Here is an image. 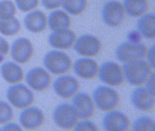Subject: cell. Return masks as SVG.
Returning <instances> with one entry per match:
<instances>
[{
    "instance_id": "6da1fadb",
    "label": "cell",
    "mask_w": 155,
    "mask_h": 131,
    "mask_svg": "<svg viewBox=\"0 0 155 131\" xmlns=\"http://www.w3.org/2000/svg\"><path fill=\"white\" fill-rule=\"evenodd\" d=\"M123 69L129 83L135 86L145 83L151 72L150 64L143 60L125 63Z\"/></svg>"
},
{
    "instance_id": "7a4b0ae2",
    "label": "cell",
    "mask_w": 155,
    "mask_h": 131,
    "mask_svg": "<svg viewBox=\"0 0 155 131\" xmlns=\"http://www.w3.org/2000/svg\"><path fill=\"white\" fill-rule=\"evenodd\" d=\"M44 64L50 72L55 74H61L70 70L72 61L65 53L54 50L48 52L45 55Z\"/></svg>"
},
{
    "instance_id": "3957f363",
    "label": "cell",
    "mask_w": 155,
    "mask_h": 131,
    "mask_svg": "<svg viewBox=\"0 0 155 131\" xmlns=\"http://www.w3.org/2000/svg\"><path fill=\"white\" fill-rule=\"evenodd\" d=\"M93 97L97 107L104 111H109L115 109L120 102L119 95L114 90L101 86L94 90Z\"/></svg>"
},
{
    "instance_id": "277c9868",
    "label": "cell",
    "mask_w": 155,
    "mask_h": 131,
    "mask_svg": "<svg viewBox=\"0 0 155 131\" xmlns=\"http://www.w3.org/2000/svg\"><path fill=\"white\" fill-rule=\"evenodd\" d=\"M147 52L145 45L129 41L123 43L117 48L116 55L120 61L127 63L143 60L146 57Z\"/></svg>"
},
{
    "instance_id": "5b68a950",
    "label": "cell",
    "mask_w": 155,
    "mask_h": 131,
    "mask_svg": "<svg viewBox=\"0 0 155 131\" xmlns=\"http://www.w3.org/2000/svg\"><path fill=\"white\" fill-rule=\"evenodd\" d=\"M7 97L14 106L19 109L30 107L34 100L32 93L22 84L14 85L9 87Z\"/></svg>"
},
{
    "instance_id": "8992f818",
    "label": "cell",
    "mask_w": 155,
    "mask_h": 131,
    "mask_svg": "<svg viewBox=\"0 0 155 131\" xmlns=\"http://www.w3.org/2000/svg\"><path fill=\"white\" fill-rule=\"evenodd\" d=\"M102 16L104 22L108 26L113 27L119 26L125 19V10L120 2L110 1L103 7Z\"/></svg>"
},
{
    "instance_id": "52a82bcc",
    "label": "cell",
    "mask_w": 155,
    "mask_h": 131,
    "mask_svg": "<svg viewBox=\"0 0 155 131\" xmlns=\"http://www.w3.org/2000/svg\"><path fill=\"white\" fill-rule=\"evenodd\" d=\"M53 116L55 123L64 130H70L74 127L78 118L73 106L64 103L57 106L54 111Z\"/></svg>"
},
{
    "instance_id": "ba28073f",
    "label": "cell",
    "mask_w": 155,
    "mask_h": 131,
    "mask_svg": "<svg viewBox=\"0 0 155 131\" xmlns=\"http://www.w3.org/2000/svg\"><path fill=\"white\" fill-rule=\"evenodd\" d=\"M98 71L100 79L104 83L114 86H119L124 83V72L120 66L114 62H105Z\"/></svg>"
},
{
    "instance_id": "9c48e42d",
    "label": "cell",
    "mask_w": 155,
    "mask_h": 131,
    "mask_svg": "<svg viewBox=\"0 0 155 131\" xmlns=\"http://www.w3.org/2000/svg\"><path fill=\"white\" fill-rule=\"evenodd\" d=\"M102 48V43L98 39L89 34L79 37L74 45V50L78 54L88 57L97 56Z\"/></svg>"
},
{
    "instance_id": "30bf717a",
    "label": "cell",
    "mask_w": 155,
    "mask_h": 131,
    "mask_svg": "<svg viewBox=\"0 0 155 131\" xmlns=\"http://www.w3.org/2000/svg\"><path fill=\"white\" fill-rule=\"evenodd\" d=\"M34 53L33 45L26 38H19L14 41L11 49V55L16 62L24 64L30 61Z\"/></svg>"
},
{
    "instance_id": "8fae6325",
    "label": "cell",
    "mask_w": 155,
    "mask_h": 131,
    "mask_svg": "<svg viewBox=\"0 0 155 131\" xmlns=\"http://www.w3.org/2000/svg\"><path fill=\"white\" fill-rule=\"evenodd\" d=\"M131 100L136 108L142 111H150L154 107L155 93L147 87H140L133 91Z\"/></svg>"
},
{
    "instance_id": "7c38bea8",
    "label": "cell",
    "mask_w": 155,
    "mask_h": 131,
    "mask_svg": "<svg viewBox=\"0 0 155 131\" xmlns=\"http://www.w3.org/2000/svg\"><path fill=\"white\" fill-rule=\"evenodd\" d=\"M53 86L57 95L62 98L68 99L78 92L79 89V84L74 77L64 75L56 79Z\"/></svg>"
},
{
    "instance_id": "4fadbf2b",
    "label": "cell",
    "mask_w": 155,
    "mask_h": 131,
    "mask_svg": "<svg viewBox=\"0 0 155 131\" xmlns=\"http://www.w3.org/2000/svg\"><path fill=\"white\" fill-rule=\"evenodd\" d=\"M26 82L34 90L42 91L47 89L51 84L50 75L40 67L32 69L26 75Z\"/></svg>"
},
{
    "instance_id": "5bb4252c",
    "label": "cell",
    "mask_w": 155,
    "mask_h": 131,
    "mask_svg": "<svg viewBox=\"0 0 155 131\" xmlns=\"http://www.w3.org/2000/svg\"><path fill=\"white\" fill-rule=\"evenodd\" d=\"M72 103V106L80 119H89L94 115V105L91 98L86 93L77 94L74 98Z\"/></svg>"
},
{
    "instance_id": "9a60e30c",
    "label": "cell",
    "mask_w": 155,
    "mask_h": 131,
    "mask_svg": "<svg viewBox=\"0 0 155 131\" xmlns=\"http://www.w3.org/2000/svg\"><path fill=\"white\" fill-rule=\"evenodd\" d=\"M77 36L74 33L68 29L54 31L49 35L48 41L51 46L58 49L71 48L75 43Z\"/></svg>"
},
{
    "instance_id": "2e32d148",
    "label": "cell",
    "mask_w": 155,
    "mask_h": 131,
    "mask_svg": "<svg viewBox=\"0 0 155 131\" xmlns=\"http://www.w3.org/2000/svg\"><path fill=\"white\" fill-rule=\"evenodd\" d=\"M103 125L106 131H127L130 126V122L122 112L113 111L109 112L104 116Z\"/></svg>"
},
{
    "instance_id": "e0dca14e",
    "label": "cell",
    "mask_w": 155,
    "mask_h": 131,
    "mask_svg": "<svg viewBox=\"0 0 155 131\" xmlns=\"http://www.w3.org/2000/svg\"><path fill=\"white\" fill-rule=\"evenodd\" d=\"M45 121L42 112L37 107H32L21 112L20 121L25 129L36 130L40 128Z\"/></svg>"
},
{
    "instance_id": "ac0fdd59",
    "label": "cell",
    "mask_w": 155,
    "mask_h": 131,
    "mask_svg": "<svg viewBox=\"0 0 155 131\" xmlns=\"http://www.w3.org/2000/svg\"><path fill=\"white\" fill-rule=\"evenodd\" d=\"M24 23L26 29L31 32L39 33L46 29L47 19L42 11L36 10L26 16Z\"/></svg>"
},
{
    "instance_id": "d6986e66",
    "label": "cell",
    "mask_w": 155,
    "mask_h": 131,
    "mask_svg": "<svg viewBox=\"0 0 155 131\" xmlns=\"http://www.w3.org/2000/svg\"><path fill=\"white\" fill-rule=\"evenodd\" d=\"M74 69L77 75L86 79L94 78L98 72L99 67L95 61L89 58L77 60L74 65Z\"/></svg>"
},
{
    "instance_id": "ffe728a7",
    "label": "cell",
    "mask_w": 155,
    "mask_h": 131,
    "mask_svg": "<svg viewBox=\"0 0 155 131\" xmlns=\"http://www.w3.org/2000/svg\"><path fill=\"white\" fill-rule=\"evenodd\" d=\"M1 71L4 79L9 84H17L23 79V71L19 65L12 62H7L3 64Z\"/></svg>"
},
{
    "instance_id": "44dd1931",
    "label": "cell",
    "mask_w": 155,
    "mask_h": 131,
    "mask_svg": "<svg viewBox=\"0 0 155 131\" xmlns=\"http://www.w3.org/2000/svg\"><path fill=\"white\" fill-rule=\"evenodd\" d=\"M48 22L49 28L53 31L68 29L71 24L70 17L61 10H57L50 13Z\"/></svg>"
},
{
    "instance_id": "7402d4cb",
    "label": "cell",
    "mask_w": 155,
    "mask_h": 131,
    "mask_svg": "<svg viewBox=\"0 0 155 131\" xmlns=\"http://www.w3.org/2000/svg\"><path fill=\"white\" fill-rule=\"evenodd\" d=\"M124 7L129 16L134 17L141 16L148 11V0H124Z\"/></svg>"
},
{
    "instance_id": "603a6c76",
    "label": "cell",
    "mask_w": 155,
    "mask_h": 131,
    "mask_svg": "<svg viewBox=\"0 0 155 131\" xmlns=\"http://www.w3.org/2000/svg\"><path fill=\"white\" fill-rule=\"evenodd\" d=\"M155 15L152 13L144 15L138 21V30L146 38H155Z\"/></svg>"
},
{
    "instance_id": "cb8c5ba5",
    "label": "cell",
    "mask_w": 155,
    "mask_h": 131,
    "mask_svg": "<svg viewBox=\"0 0 155 131\" xmlns=\"http://www.w3.org/2000/svg\"><path fill=\"white\" fill-rule=\"evenodd\" d=\"M21 29L19 21L13 17L11 19H0V33L3 35L11 36L16 35Z\"/></svg>"
},
{
    "instance_id": "d4e9b609",
    "label": "cell",
    "mask_w": 155,
    "mask_h": 131,
    "mask_svg": "<svg viewBox=\"0 0 155 131\" xmlns=\"http://www.w3.org/2000/svg\"><path fill=\"white\" fill-rule=\"evenodd\" d=\"M64 9L74 16L81 15L86 10L88 0H63Z\"/></svg>"
},
{
    "instance_id": "484cf974",
    "label": "cell",
    "mask_w": 155,
    "mask_h": 131,
    "mask_svg": "<svg viewBox=\"0 0 155 131\" xmlns=\"http://www.w3.org/2000/svg\"><path fill=\"white\" fill-rule=\"evenodd\" d=\"M133 130L136 131H155V122L149 117H140L133 122Z\"/></svg>"
},
{
    "instance_id": "4316f807",
    "label": "cell",
    "mask_w": 155,
    "mask_h": 131,
    "mask_svg": "<svg viewBox=\"0 0 155 131\" xmlns=\"http://www.w3.org/2000/svg\"><path fill=\"white\" fill-rule=\"evenodd\" d=\"M16 12V7L10 0H3L0 2V19H8L14 17Z\"/></svg>"
},
{
    "instance_id": "83f0119b",
    "label": "cell",
    "mask_w": 155,
    "mask_h": 131,
    "mask_svg": "<svg viewBox=\"0 0 155 131\" xmlns=\"http://www.w3.org/2000/svg\"><path fill=\"white\" fill-rule=\"evenodd\" d=\"M13 118V111L8 104L5 102H0V125L10 122Z\"/></svg>"
},
{
    "instance_id": "f1b7e54d",
    "label": "cell",
    "mask_w": 155,
    "mask_h": 131,
    "mask_svg": "<svg viewBox=\"0 0 155 131\" xmlns=\"http://www.w3.org/2000/svg\"><path fill=\"white\" fill-rule=\"evenodd\" d=\"M18 7L23 12H28L36 8L39 0H15Z\"/></svg>"
},
{
    "instance_id": "f546056e",
    "label": "cell",
    "mask_w": 155,
    "mask_h": 131,
    "mask_svg": "<svg viewBox=\"0 0 155 131\" xmlns=\"http://www.w3.org/2000/svg\"><path fill=\"white\" fill-rule=\"evenodd\" d=\"M98 128L94 123L89 121L81 122L75 126L74 131H97Z\"/></svg>"
},
{
    "instance_id": "4dcf8cb0",
    "label": "cell",
    "mask_w": 155,
    "mask_h": 131,
    "mask_svg": "<svg viewBox=\"0 0 155 131\" xmlns=\"http://www.w3.org/2000/svg\"><path fill=\"white\" fill-rule=\"evenodd\" d=\"M45 8L49 10L57 9L62 5L63 0H41Z\"/></svg>"
},
{
    "instance_id": "1f68e13d",
    "label": "cell",
    "mask_w": 155,
    "mask_h": 131,
    "mask_svg": "<svg viewBox=\"0 0 155 131\" xmlns=\"http://www.w3.org/2000/svg\"><path fill=\"white\" fill-rule=\"evenodd\" d=\"M9 51V45L8 42L0 36V58L7 55Z\"/></svg>"
},
{
    "instance_id": "d6a6232c",
    "label": "cell",
    "mask_w": 155,
    "mask_h": 131,
    "mask_svg": "<svg viewBox=\"0 0 155 131\" xmlns=\"http://www.w3.org/2000/svg\"><path fill=\"white\" fill-rule=\"evenodd\" d=\"M128 39L129 42L133 43H139L141 40V34L137 31H131L128 34Z\"/></svg>"
},
{
    "instance_id": "836d02e7",
    "label": "cell",
    "mask_w": 155,
    "mask_h": 131,
    "mask_svg": "<svg viewBox=\"0 0 155 131\" xmlns=\"http://www.w3.org/2000/svg\"><path fill=\"white\" fill-rule=\"evenodd\" d=\"M147 88L155 93V74H152L148 78Z\"/></svg>"
},
{
    "instance_id": "e575fe53",
    "label": "cell",
    "mask_w": 155,
    "mask_h": 131,
    "mask_svg": "<svg viewBox=\"0 0 155 131\" xmlns=\"http://www.w3.org/2000/svg\"><path fill=\"white\" fill-rule=\"evenodd\" d=\"M148 59L150 65L155 67V46L150 49L148 53Z\"/></svg>"
},
{
    "instance_id": "d590c367",
    "label": "cell",
    "mask_w": 155,
    "mask_h": 131,
    "mask_svg": "<svg viewBox=\"0 0 155 131\" xmlns=\"http://www.w3.org/2000/svg\"><path fill=\"white\" fill-rule=\"evenodd\" d=\"M2 131H21V129L19 126L15 123H10L3 127Z\"/></svg>"
}]
</instances>
